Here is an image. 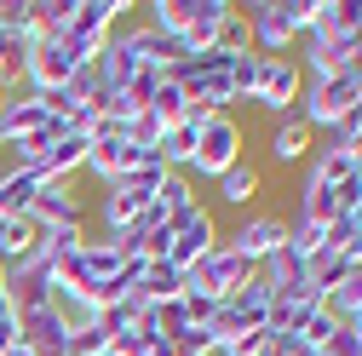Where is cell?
<instances>
[{"label":"cell","instance_id":"2e32d148","mask_svg":"<svg viewBox=\"0 0 362 356\" xmlns=\"http://www.w3.org/2000/svg\"><path fill=\"white\" fill-rule=\"evenodd\" d=\"M230 12H236V0H196V18L185 29V52H213L218 47V29H224Z\"/></svg>","mask_w":362,"mask_h":356},{"label":"cell","instance_id":"e0dca14e","mask_svg":"<svg viewBox=\"0 0 362 356\" xmlns=\"http://www.w3.org/2000/svg\"><path fill=\"white\" fill-rule=\"evenodd\" d=\"M40 259V230L29 225V218H12V225H0V271H23V264Z\"/></svg>","mask_w":362,"mask_h":356},{"label":"cell","instance_id":"d4e9b609","mask_svg":"<svg viewBox=\"0 0 362 356\" xmlns=\"http://www.w3.org/2000/svg\"><path fill=\"white\" fill-rule=\"evenodd\" d=\"M150 115H156L161 126H178V121L190 115V98H185V86L161 75V86H156V98H150Z\"/></svg>","mask_w":362,"mask_h":356},{"label":"cell","instance_id":"4dcf8cb0","mask_svg":"<svg viewBox=\"0 0 362 356\" xmlns=\"http://www.w3.org/2000/svg\"><path fill=\"white\" fill-rule=\"evenodd\" d=\"M18 345H23V333H18V310L0 304V356H12Z\"/></svg>","mask_w":362,"mask_h":356},{"label":"cell","instance_id":"30bf717a","mask_svg":"<svg viewBox=\"0 0 362 356\" xmlns=\"http://www.w3.org/2000/svg\"><path fill=\"white\" fill-rule=\"evenodd\" d=\"M299 93H305V69H299V58H264V75H259L253 104H264L270 115H288V109L299 104Z\"/></svg>","mask_w":362,"mask_h":356},{"label":"cell","instance_id":"44dd1931","mask_svg":"<svg viewBox=\"0 0 362 356\" xmlns=\"http://www.w3.org/2000/svg\"><path fill=\"white\" fill-rule=\"evenodd\" d=\"M190 18H196V0H150V6H144V29L167 35V40H185Z\"/></svg>","mask_w":362,"mask_h":356},{"label":"cell","instance_id":"ba28073f","mask_svg":"<svg viewBox=\"0 0 362 356\" xmlns=\"http://www.w3.org/2000/svg\"><path fill=\"white\" fill-rule=\"evenodd\" d=\"M29 225H35V230H69V225H86V207H81V196H75L69 178H40L35 207H29Z\"/></svg>","mask_w":362,"mask_h":356},{"label":"cell","instance_id":"9a60e30c","mask_svg":"<svg viewBox=\"0 0 362 356\" xmlns=\"http://www.w3.org/2000/svg\"><path fill=\"white\" fill-rule=\"evenodd\" d=\"M270 155H276L282 167H299L316 155V132L299 121V115H276V132H270Z\"/></svg>","mask_w":362,"mask_h":356},{"label":"cell","instance_id":"d6986e66","mask_svg":"<svg viewBox=\"0 0 362 356\" xmlns=\"http://www.w3.org/2000/svg\"><path fill=\"white\" fill-rule=\"evenodd\" d=\"M35 190H40V178H35V172H6V167H0V225H12V218H29Z\"/></svg>","mask_w":362,"mask_h":356},{"label":"cell","instance_id":"277c9868","mask_svg":"<svg viewBox=\"0 0 362 356\" xmlns=\"http://www.w3.org/2000/svg\"><path fill=\"white\" fill-rule=\"evenodd\" d=\"M81 64H93V52L75 47L69 35H58V40H35V47L23 52V93H64L69 75H75Z\"/></svg>","mask_w":362,"mask_h":356},{"label":"cell","instance_id":"9c48e42d","mask_svg":"<svg viewBox=\"0 0 362 356\" xmlns=\"http://www.w3.org/2000/svg\"><path fill=\"white\" fill-rule=\"evenodd\" d=\"M121 12H132L127 0H75V12H69V40L98 58V47H104V40L115 35V23H121Z\"/></svg>","mask_w":362,"mask_h":356},{"label":"cell","instance_id":"7402d4cb","mask_svg":"<svg viewBox=\"0 0 362 356\" xmlns=\"http://www.w3.org/2000/svg\"><path fill=\"white\" fill-rule=\"evenodd\" d=\"M213 190H218V201H224V207H247V201L264 190V172H259L253 161H236L224 178H213Z\"/></svg>","mask_w":362,"mask_h":356},{"label":"cell","instance_id":"f546056e","mask_svg":"<svg viewBox=\"0 0 362 356\" xmlns=\"http://www.w3.org/2000/svg\"><path fill=\"white\" fill-rule=\"evenodd\" d=\"M322 356H362V328H351V322H339V328L328 333V345H322Z\"/></svg>","mask_w":362,"mask_h":356},{"label":"cell","instance_id":"7c38bea8","mask_svg":"<svg viewBox=\"0 0 362 356\" xmlns=\"http://www.w3.org/2000/svg\"><path fill=\"white\" fill-rule=\"evenodd\" d=\"M52 126V109L40 104V93H23V98H6V109H0V144L12 138H35V132Z\"/></svg>","mask_w":362,"mask_h":356},{"label":"cell","instance_id":"484cf974","mask_svg":"<svg viewBox=\"0 0 362 356\" xmlns=\"http://www.w3.org/2000/svg\"><path fill=\"white\" fill-rule=\"evenodd\" d=\"M259 75H264V58H259V52L230 58V93H236V104H253V93H259Z\"/></svg>","mask_w":362,"mask_h":356},{"label":"cell","instance_id":"5bb4252c","mask_svg":"<svg viewBox=\"0 0 362 356\" xmlns=\"http://www.w3.org/2000/svg\"><path fill=\"white\" fill-rule=\"evenodd\" d=\"M202 121H207V115H202V109H190L178 126H167V132H161L156 155H161V167H167V172H185V167H190V155H196V138H202Z\"/></svg>","mask_w":362,"mask_h":356},{"label":"cell","instance_id":"4fadbf2b","mask_svg":"<svg viewBox=\"0 0 362 356\" xmlns=\"http://www.w3.org/2000/svg\"><path fill=\"white\" fill-rule=\"evenodd\" d=\"M139 155H144V150H132L127 138H93V150H86V172L110 190L121 172H132V161H139Z\"/></svg>","mask_w":362,"mask_h":356},{"label":"cell","instance_id":"4316f807","mask_svg":"<svg viewBox=\"0 0 362 356\" xmlns=\"http://www.w3.org/2000/svg\"><path fill=\"white\" fill-rule=\"evenodd\" d=\"M288 253L310 264L316 253H328V230H322V225H305V218H293V225H288Z\"/></svg>","mask_w":362,"mask_h":356},{"label":"cell","instance_id":"8fae6325","mask_svg":"<svg viewBox=\"0 0 362 356\" xmlns=\"http://www.w3.org/2000/svg\"><path fill=\"white\" fill-rule=\"evenodd\" d=\"M144 213H150V196H144V190L110 184L104 201H98V225H104V236H121V230H139V225H144Z\"/></svg>","mask_w":362,"mask_h":356},{"label":"cell","instance_id":"83f0119b","mask_svg":"<svg viewBox=\"0 0 362 356\" xmlns=\"http://www.w3.org/2000/svg\"><path fill=\"white\" fill-rule=\"evenodd\" d=\"M218 52L224 58H242V52H253V35H247V12L236 6L230 18H224V29H218Z\"/></svg>","mask_w":362,"mask_h":356},{"label":"cell","instance_id":"f1b7e54d","mask_svg":"<svg viewBox=\"0 0 362 356\" xmlns=\"http://www.w3.org/2000/svg\"><path fill=\"white\" fill-rule=\"evenodd\" d=\"M64 356H110V339H104V328H81V333H69Z\"/></svg>","mask_w":362,"mask_h":356},{"label":"cell","instance_id":"5b68a950","mask_svg":"<svg viewBox=\"0 0 362 356\" xmlns=\"http://www.w3.org/2000/svg\"><path fill=\"white\" fill-rule=\"evenodd\" d=\"M213 247H218V218H213V207H190V213L173 225L167 264H173V271H196Z\"/></svg>","mask_w":362,"mask_h":356},{"label":"cell","instance_id":"7a4b0ae2","mask_svg":"<svg viewBox=\"0 0 362 356\" xmlns=\"http://www.w3.org/2000/svg\"><path fill=\"white\" fill-rule=\"evenodd\" d=\"M362 98V81L345 69V75H316V81H305V93H299V104L288 109V115H299L310 132H334L345 115H351V104Z\"/></svg>","mask_w":362,"mask_h":356},{"label":"cell","instance_id":"ffe728a7","mask_svg":"<svg viewBox=\"0 0 362 356\" xmlns=\"http://www.w3.org/2000/svg\"><path fill=\"white\" fill-rule=\"evenodd\" d=\"M86 150H93V138H81V132L58 138L47 150V161H40V178H69V184H75V172H86Z\"/></svg>","mask_w":362,"mask_h":356},{"label":"cell","instance_id":"6da1fadb","mask_svg":"<svg viewBox=\"0 0 362 356\" xmlns=\"http://www.w3.org/2000/svg\"><path fill=\"white\" fill-rule=\"evenodd\" d=\"M310 6L316 0H253L247 12V35H253V52L259 58H288L293 40L310 35Z\"/></svg>","mask_w":362,"mask_h":356},{"label":"cell","instance_id":"ac0fdd59","mask_svg":"<svg viewBox=\"0 0 362 356\" xmlns=\"http://www.w3.org/2000/svg\"><path fill=\"white\" fill-rule=\"evenodd\" d=\"M29 47H35L29 0H0V52H29Z\"/></svg>","mask_w":362,"mask_h":356},{"label":"cell","instance_id":"52a82bcc","mask_svg":"<svg viewBox=\"0 0 362 356\" xmlns=\"http://www.w3.org/2000/svg\"><path fill=\"white\" fill-rule=\"evenodd\" d=\"M218 242H224V247H236V253L253 264V271H259V264L288 242V218H282V213H247L242 225H236L230 236H218Z\"/></svg>","mask_w":362,"mask_h":356},{"label":"cell","instance_id":"cb8c5ba5","mask_svg":"<svg viewBox=\"0 0 362 356\" xmlns=\"http://www.w3.org/2000/svg\"><path fill=\"white\" fill-rule=\"evenodd\" d=\"M139 293H144L150 304H173L178 293H185V271H173L167 259H156V264H144V282H139Z\"/></svg>","mask_w":362,"mask_h":356},{"label":"cell","instance_id":"3957f363","mask_svg":"<svg viewBox=\"0 0 362 356\" xmlns=\"http://www.w3.org/2000/svg\"><path fill=\"white\" fill-rule=\"evenodd\" d=\"M236 161H247V132L242 121L224 109V115H207L202 121V138H196V155H190V178H224Z\"/></svg>","mask_w":362,"mask_h":356},{"label":"cell","instance_id":"603a6c76","mask_svg":"<svg viewBox=\"0 0 362 356\" xmlns=\"http://www.w3.org/2000/svg\"><path fill=\"white\" fill-rule=\"evenodd\" d=\"M121 253H115V242L110 236H86V247H81V271H86V282H93V299H98V287L121 271Z\"/></svg>","mask_w":362,"mask_h":356},{"label":"cell","instance_id":"8992f818","mask_svg":"<svg viewBox=\"0 0 362 356\" xmlns=\"http://www.w3.org/2000/svg\"><path fill=\"white\" fill-rule=\"evenodd\" d=\"M247 276H253V264L236 253V247H213L196 271H185V287H202V293H213V299H230V293H242L247 287Z\"/></svg>","mask_w":362,"mask_h":356}]
</instances>
